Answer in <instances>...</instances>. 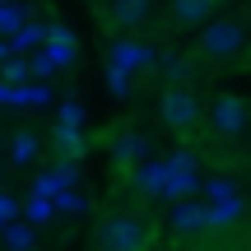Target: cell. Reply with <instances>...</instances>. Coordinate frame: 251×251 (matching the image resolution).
<instances>
[{
  "label": "cell",
  "instance_id": "obj_13",
  "mask_svg": "<svg viewBox=\"0 0 251 251\" xmlns=\"http://www.w3.org/2000/svg\"><path fill=\"white\" fill-rule=\"evenodd\" d=\"M28 24H33V19H28V5H24V0H19V5H0V33H5V37L24 33Z\"/></svg>",
  "mask_w": 251,
  "mask_h": 251
},
{
  "label": "cell",
  "instance_id": "obj_6",
  "mask_svg": "<svg viewBox=\"0 0 251 251\" xmlns=\"http://www.w3.org/2000/svg\"><path fill=\"white\" fill-rule=\"evenodd\" d=\"M214 5H219V0H172V19H177V24H186V28L209 24Z\"/></svg>",
  "mask_w": 251,
  "mask_h": 251
},
{
  "label": "cell",
  "instance_id": "obj_24",
  "mask_svg": "<svg viewBox=\"0 0 251 251\" xmlns=\"http://www.w3.org/2000/svg\"><path fill=\"white\" fill-rule=\"evenodd\" d=\"M51 209H47V200L42 196H33V205H28V219H47Z\"/></svg>",
  "mask_w": 251,
  "mask_h": 251
},
{
  "label": "cell",
  "instance_id": "obj_22",
  "mask_svg": "<svg viewBox=\"0 0 251 251\" xmlns=\"http://www.w3.org/2000/svg\"><path fill=\"white\" fill-rule=\"evenodd\" d=\"M28 242H33L28 228H9V247H14V251H28Z\"/></svg>",
  "mask_w": 251,
  "mask_h": 251
},
{
  "label": "cell",
  "instance_id": "obj_4",
  "mask_svg": "<svg viewBox=\"0 0 251 251\" xmlns=\"http://www.w3.org/2000/svg\"><path fill=\"white\" fill-rule=\"evenodd\" d=\"M242 42H247V37H242V28L224 19V24H205L200 51H205V56H214V61H224V56H237V51H242Z\"/></svg>",
  "mask_w": 251,
  "mask_h": 251
},
{
  "label": "cell",
  "instance_id": "obj_11",
  "mask_svg": "<svg viewBox=\"0 0 251 251\" xmlns=\"http://www.w3.org/2000/svg\"><path fill=\"white\" fill-rule=\"evenodd\" d=\"M149 14V0H112V24L117 28H135Z\"/></svg>",
  "mask_w": 251,
  "mask_h": 251
},
{
  "label": "cell",
  "instance_id": "obj_26",
  "mask_svg": "<svg viewBox=\"0 0 251 251\" xmlns=\"http://www.w3.org/2000/svg\"><path fill=\"white\" fill-rule=\"evenodd\" d=\"M0 214L14 219V214H19V200H14V196H5V200H0Z\"/></svg>",
  "mask_w": 251,
  "mask_h": 251
},
{
  "label": "cell",
  "instance_id": "obj_2",
  "mask_svg": "<svg viewBox=\"0 0 251 251\" xmlns=\"http://www.w3.org/2000/svg\"><path fill=\"white\" fill-rule=\"evenodd\" d=\"M98 247L102 251H144L149 247V228L140 219H130V214H117V219H107L98 228Z\"/></svg>",
  "mask_w": 251,
  "mask_h": 251
},
{
  "label": "cell",
  "instance_id": "obj_18",
  "mask_svg": "<svg viewBox=\"0 0 251 251\" xmlns=\"http://www.w3.org/2000/svg\"><path fill=\"white\" fill-rule=\"evenodd\" d=\"M126 75H130V70H126V65H117V61H112V70H107V84H112V93H117V98H121L126 89H130V79H126Z\"/></svg>",
  "mask_w": 251,
  "mask_h": 251
},
{
  "label": "cell",
  "instance_id": "obj_21",
  "mask_svg": "<svg viewBox=\"0 0 251 251\" xmlns=\"http://www.w3.org/2000/svg\"><path fill=\"white\" fill-rule=\"evenodd\" d=\"M51 47H75V33L65 24H51Z\"/></svg>",
  "mask_w": 251,
  "mask_h": 251
},
{
  "label": "cell",
  "instance_id": "obj_23",
  "mask_svg": "<svg viewBox=\"0 0 251 251\" xmlns=\"http://www.w3.org/2000/svg\"><path fill=\"white\" fill-rule=\"evenodd\" d=\"M205 186L214 191V196H233V181H228V177H214V181H205Z\"/></svg>",
  "mask_w": 251,
  "mask_h": 251
},
{
  "label": "cell",
  "instance_id": "obj_8",
  "mask_svg": "<svg viewBox=\"0 0 251 251\" xmlns=\"http://www.w3.org/2000/svg\"><path fill=\"white\" fill-rule=\"evenodd\" d=\"M130 177H135V191H144V196H163V186H168V168H158V163H140Z\"/></svg>",
  "mask_w": 251,
  "mask_h": 251
},
{
  "label": "cell",
  "instance_id": "obj_10",
  "mask_svg": "<svg viewBox=\"0 0 251 251\" xmlns=\"http://www.w3.org/2000/svg\"><path fill=\"white\" fill-rule=\"evenodd\" d=\"M47 42H51V28H42V24H28L24 33H14V37H9V51H42Z\"/></svg>",
  "mask_w": 251,
  "mask_h": 251
},
{
  "label": "cell",
  "instance_id": "obj_20",
  "mask_svg": "<svg viewBox=\"0 0 251 251\" xmlns=\"http://www.w3.org/2000/svg\"><path fill=\"white\" fill-rule=\"evenodd\" d=\"M233 214H237V200H224L219 209H209V224H214V228H224V224H228Z\"/></svg>",
  "mask_w": 251,
  "mask_h": 251
},
{
  "label": "cell",
  "instance_id": "obj_9",
  "mask_svg": "<svg viewBox=\"0 0 251 251\" xmlns=\"http://www.w3.org/2000/svg\"><path fill=\"white\" fill-rule=\"evenodd\" d=\"M172 228H177V233H205V228H214V224H209V209H200V205H177Z\"/></svg>",
  "mask_w": 251,
  "mask_h": 251
},
{
  "label": "cell",
  "instance_id": "obj_17",
  "mask_svg": "<svg viewBox=\"0 0 251 251\" xmlns=\"http://www.w3.org/2000/svg\"><path fill=\"white\" fill-rule=\"evenodd\" d=\"M158 65H163V70H168V79L172 84H181V79H186V75H191V61H181V56H158Z\"/></svg>",
  "mask_w": 251,
  "mask_h": 251
},
{
  "label": "cell",
  "instance_id": "obj_5",
  "mask_svg": "<svg viewBox=\"0 0 251 251\" xmlns=\"http://www.w3.org/2000/svg\"><path fill=\"white\" fill-rule=\"evenodd\" d=\"M144 153H149V140H144L140 130H121L117 140H112V158L126 163V168H130V163H140Z\"/></svg>",
  "mask_w": 251,
  "mask_h": 251
},
{
  "label": "cell",
  "instance_id": "obj_12",
  "mask_svg": "<svg viewBox=\"0 0 251 251\" xmlns=\"http://www.w3.org/2000/svg\"><path fill=\"white\" fill-rule=\"evenodd\" d=\"M56 144H61V158L65 163H79L84 158V130H79V126H56Z\"/></svg>",
  "mask_w": 251,
  "mask_h": 251
},
{
  "label": "cell",
  "instance_id": "obj_19",
  "mask_svg": "<svg viewBox=\"0 0 251 251\" xmlns=\"http://www.w3.org/2000/svg\"><path fill=\"white\" fill-rule=\"evenodd\" d=\"M61 126H84V102H61Z\"/></svg>",
  "mask_w": 251,
  "mask_h": 251
},
{
  "label": "cell",
  "instance_id": "obj_16",
  "mask_svg": "<svg viewBox=\"0 0 251 251\" xmlns=\"http://www.w3.org/2000/svg\"><path fill=\"white\" fill-rule=\"evenodd\" d=\"M0 79H5V84H28V79H33V61H19V56H9L5 70H0Z\"/></svg>",
  "mask_w": 251,
  "mask_h": 251
},
{
  "label": "cell",
  "instance_id": "obj_14",
  "mask_svg": "<svg viewBox=\"0 0 251 251\" xmlns=\"http://www.w3.org/2000/svg\"><path fill=\"white\" fill-rule=\"evenodd\" d=\"M33 158H37V135L33 130H19L14 140H9V163L24 168V163H33Z\"/></svg>",
  "mask_w": 251,
  "mask_h": 251
},
{
  "label": "cell",
  "instance_id": "obj_7",
  "mask_svg": "<svg viewBox=\"0 0 251 251\" xmlns=\"http://www.w3.org/2000/svg\"><path fill=\"white\" fill-rule=\"evenodd\" d=\"M0 98H5L9 107H42V102H47V89H42V84H5Z\"/></svg>",
  "mask_w": 251,
  "mask_h": 251
},
{
  "label": "cell",
  "instance_id": "obj_1",
  "mask_svg": "<svg viewBox=\"0 0 251 251\" xmlns=\"http://www.w3.org/2000/svg\"><path fill=\"white\" fill-rule=\"evenodd\" d=\"M158 112H163V121H168L172 130H191V126H200V117H205L200 98L186 89V84H168L163 98H158Z\"/></svg>",
  "mask_w": 251,
  "mask_h": 251
},
{
  "label": "cell",
  "instance_id": "obj_15",
  "mask_svg": "<svg viewBox=\"0 0 251 251\" xmlns=\"http://www.w3.org/2000/svg\"><path fill=\"white\" fill-rule=\"evenodd\" d=\"M186 191H196V177H191V168H177V163H168V186H163V196H186Z\"/></svg>",
  "mask_w": 251,
  "mask_h": 251
},
{
  "label": "cell",
  "instance_id": "obj_3",
  "mask_svg": "<svg viewBox=\"0 0 251 251\" xmlns=\"http://www.w3.org/2000/svg\"><path fill=\"white\" fill-rule=\"evenodd\" d=\"M205 117H209V130H214L219 140H233V135L247 130V102L233 98V93H219V98L205 107Z\"/></svg>",
  "mask_w": 251,
  "mask_h": 251
},
{
  "label": "cell",
  "instance_id": "obj_25",
  "mask_svg": "<svg viewBox=\"0 0 251 251\" xmlns=\"http://www.w3.org/2000/svg\"><path fill=\"white\" fill-rule=\"evenodd\" d=\"M56 205H61V209H84V200H79V196H65V191H61V196H56Z\"/></svg>",
  "mask_w": 251,
  "mask_h": 251
}]
</instances>
